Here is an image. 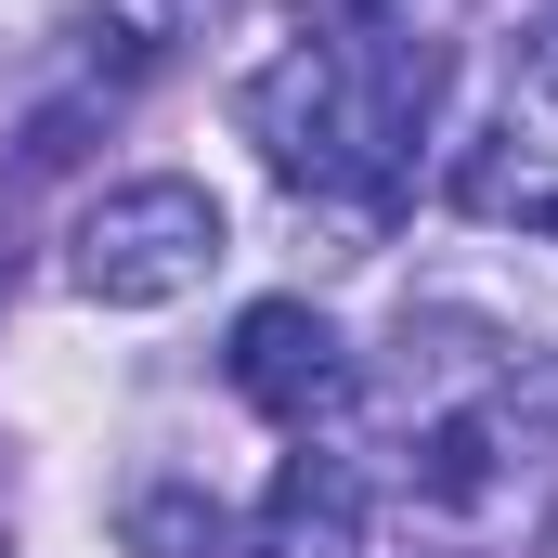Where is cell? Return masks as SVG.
<instances>
[{"label":"cell","instance_id":"cell-1","mask_svg":"<svg viewBox=\"0 0 558 558\" xmlns=\"http://www.w3.org/2000/svg\"><path fill=\"white\" fill-rule=\"evenodd\" d=\"M428 105H441V26H416V13L312 26L247 78V131L299 195H403Z\"/></svg>","mask_w":558,"mask_h":558},{"label":"cell","instance_id":"cell-5","mask_svg":"<svg viewBox=\"0 0 558 558\" xmlns=\"http://www.w3.org/2000/svg\"><path fill=\"white\" fill-rule=\"evenodd\" d=\"M247 558H364V468L351 454H286L260 520H247Z\"/></svg>","mask_w":558,"mask_h":558},{"label":"cell","instance_id":"cell-6","mask_svg":"<svg viewBox=\"0 0 558 558\" xmlns=\"http://www.w3.org/2000/svg\"><path fill=\"white\" fill-rule=\"evenodd\" d=\"M92 0H0V65H39L52 39H78Z\"/></svg>","mask_w":558,"mask_h":558},{"label":"cell","instance_id":"cell-2","mask_svg":"<svg viewBox=\"0 0 558 558\" xmlns=\"http://www.w3.org/2000/svg\"><path fill=\"white\" fill-rule=\"evenodd\" d=\"M416 520L481 558H520L558 520V428L533 403H454L416 441Z\"/></svg>","mask_w":558,"mask_h":558},{"label":"cell","instance_id":"cell-7","mask_svg":"<svg viewBox=\"0 0 558 558\" xmlns=\"http://www.w3.org/2000/svg\"><path fill=\"white\" fill-rule=\"evenodd\" d=\"M221 0H118V65H156L182 26H208Z\"/></svg>","mask_w":558,"mask_h":558},{"label":"cell","instance_id":"cell-4","mask_svg":"<svg viewBox=\"0 0 558 558\" xmlns=\"http://www.w3.org/2000/svg\"><path fill=\"white\" fill-rule=\"evenodd\" d=\"M221 377H234V403H260L274 428H325L351 403V338H338L312 299H260V312H234Z\"/></svg>","mask_w":558,"mask_h":558},{"label":"cell","instance_id":"cell-8","mask_svg":"<svg viewBox=\"0 0 558 558\" xmlns=\"http://www.w3.org/2000/svg\"><path fill=\"white\" fill-rule=\"evenodd\" d=\"M208 533H221V520H208V507H182V494H156V507H143V546H156V558H195Z\"/></svg>","mask_w":558,"mask_h":558},{"label":"cell","instance_id":"cell-3","mask_svg":"<svg viewBox=\"0 0 558 558\" xmlns=\"http://www.w3.org/2000/svg\"><path fill=\"white\" fill-rule=\"evenodd\" d=\"M208 260H221V195L182 182V169L105 182L78 208V234H65V286L92 312H169L182 286H208Z\"/></svg>","mask_w":558,"mask_h":558},{"label":"cell","instance_id":"cell-10","mask_svg":"<svg viewBox=\"0 0 558 558\" xmlns=\"http://www.w3.org/2000/svg\"><path fill=\"white\" fill-rule=\"evenodd\" d=\"M533 234H546V247H558V195H546V208H533Z\"/></svg>","mask_w":558,"mask_h":558},{"label":"cell","instance_id":"cell-9","mask_svg":"<svg viewBox=\"0 0 558 558\" xmlns=\"http://www.w3.org/2000/svg\"><path fill=\"white\" fill-rule=\"evenodd\" d=\"M533 92L558 105V0H546V26H533Z\"/></svg>","mask_w":558,"mask_h":558}]
</instances>
